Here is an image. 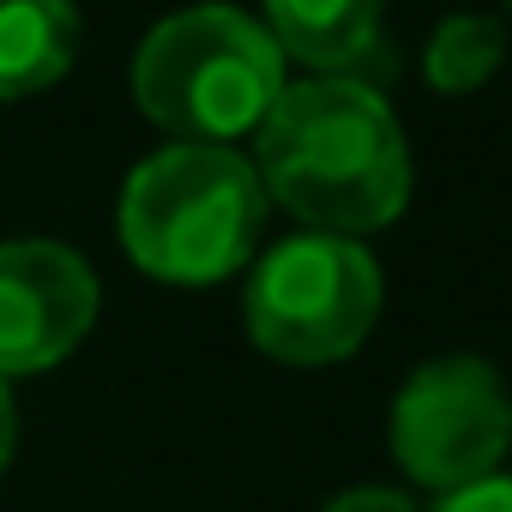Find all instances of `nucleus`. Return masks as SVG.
Here are the masks:
<instances>
[{"instance_id":"nucleus-1","label":"nucleus","mask_w":512,"mask_h":512,"mask_svg":"<svg viewBox=\"0 0 512 512\" xmlns=\"http://www.w3.org/2000/svg\"><path fill=\"white\" fill-rule=\"evenodd\" d=\"M253 175L266 199L320 235L392 229L410 205V139L380 85L296 79L253 127Z\"/></svg>"},{"instance_id":"nucleus-2","label":"nucleus","mask_w":512,"mask_h":512,"mask_svg":"<svg viewBox=\"0 0 512 512\" xmlns=\"http://www.w3.org/2000/svg\"><path fill=\"white\" fill-rule=\"evenodd\" d=\"M266 187L229 145H163L151 151L115 205V235L127 260L181 290L235 278L266 229Z\"/></svg>"},{"instance_id":"nucleus-3","label":"nucleus","mask_w":512,"mask_h":512,"mask_svg":"<svg viewBox=\"0 0 512 512\" xmlns=\"http://www.w3.org/2000/svg\"><path fill=\"white\" fill-rule=\"evenodd\" d=\"M284 85L290 79L272 31L223 0L157 19L133 49V103L175 145L253 139Z\"/></svg>"},{"instance_id":"nucleus-4","label":"nucleus","mask_w":512,"mask_h":512,"mask_svg":"<svg viewBox=\"0 0 512 512\" xmlns=\"http://www.w3.org/2000/svg\"><path fill=\"white\" fill-rule=\"evenodd\" d=\"M380 302L386 278L362 241L302 229L247 272L241 320L260 356L284 368H332L368 344Z\"/></svg>"},{"instance_id":"nucleus-5","label":"nucleus","mask_w":512,"mask_h":512,"mask_svg":"<svg viewBox=\"0 0 512 512\" xmlns=\"http://www.w3.org/2000/svg\"><path fill=\"white\" fill-rule=\"evenodd\" d=\"M386 434L416 488L452 494L500 470L512 446V392L482 356H434L398 386Z\"/></svg>"},{"instance_id":"nucleus-6","label":"nucleus","mask_w":512,"mask_h":512,"mask_svg":"<svg viewBox=\"0 0 512 512\" xmlns=\"http://www.w3.org/2000/svg\"><path fill=\"white\" fill-rule=\"evenodd\" d=\"M103 290L85 253L19 235L0 241V380L61 368L97 326Z\"/></svg>"},{"instance_id":"nucleus-7","label":"nucleus","mask_w":512,"mask_h":512,"mask_svg":"<svg viewBox=\"0 0 512 512\" xmlns=\"http://www.w3.org/2000/svg\"><path fill=\"white\" fill-rule=\"evenodd\" d=\"M284 61H302L320 79H362L392 85V43H386V0H266L260 19Z\"/></svg>"},{"instance_id":"nucleus-8","label":"nucleus","mask_w":512,"mask_h":512,"mask_svg":"<svg viewBox=\"0 0 512 512\" xmlns=\"http://www.w3.org/2000/svg\"><path fill=\"white\" fill-rule=\"evenodd\" d=\"M79 61L73 0H0V103L55 91Z\"/></svg>"},{"instance_id":"nucleus-9","label":"nucleus","mask_w":512,"mask_h":512,"mask_svg":"<svg viewBox=\"0 0 512 512\" xmlns=\"http://www.w3.org/2000/svg\"><path fill=\"white\" fill-rule=\"evenodd\" d=\"M500 61H506V25L482 13H452L428 43L422 73L440 97H470L500 73Z\"/></svg>"},{"instance_id":"nucleus-10","label":"nucleus","mask_w":512,"mask_h":512,"mask_svg":"<svg viewBox=\"0 0 512 512\" xmlns=\"http://www.w3.org/2000/svg\"><path fill=\"white\" fill-rule=\"evenodd\" d=\"M434 512H512V476H482V482H470V488H452V494H440V506Z\"/></svg>"},{"instance_id":"nucleus-11","label":"nucleus","mask_w":512,"mask_h":512,"mask_svg":"<svg viewBox=\"0 0 512 512\" xmlns=\"http://www.w3.org/2000/svg\"><path fill=\"white\" fill-rule=\"evenodd\" d=\"M320 512H422L404 488H380V482H362V488H344L332 494Z\"/></svg>"},{"instance_id":"nucleus-12","label":"nucleus","mask_w":512,"mask_h":512,"mask_svg":"<svg viewBox=\"0 0 512 512\" xmlns=\"http://www.w3.org/2000/svg\"><path fill=\"white\" fill-rule=\"evenodd\" d=\"M19 452V404H13V380H0V476L13 470Z\"/></svg>"},{"instance_id":"nucleus-13","label":"nucleus","mask_w":512,"mask_h":512,"mask_svg":"<svg viewBox=\"0 0 512 512\" xmlns=\"http://www.w3.org/2000/svg\"><path fill=\"white\" fill-rule=\"evenodd\" d=\"M506 7H512V0H506Z\"/></svg>"}]
</instances>
